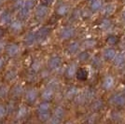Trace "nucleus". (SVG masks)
<instances>
[{"label": "nucleus", "mask_w": 125, "mask_h": 124, "mask_svg": "<svg viewBox=\"0 0 125 124\" xmlns=\"http://www.w3.org/2000/svg\"><path fill=\"white\" fill-rule=\"evenodd\" d=\"M49 13V8L45 5H40L37 7V10H36V18L38 21H42L43 19H45L47 17Z\"/></svg>", "instance_id": "obj_1"}, {"label": "nucleus", "mask_w": 125, "mask_h": 124, "mask_svg": "<svg viewBox=\"0 0 125 124\" xmlns=\"http://www.w3.org/2000/svg\"><path fill=\"white\" fill-rule=\"evenodd\" d=\"M110 102L116 106H123L125 105V95L121 93H118L112 96V98L110 99Z\"/></svg>", "instance_id": "obj_2"}, {"label": "nucleus", "mask_w": 125, "mask_h": 124, "mask_svg": "<svg viewBox=\"0 0 125 124\" xmlns=\"http://www.w3.org/2000/svg\"><path fill=\"white\" fill-rule=\"evenodd\" d=\"M74 35H75V29L73 27H70V26L64 27L63 29H62V31L60 32V37L62 39H64V40L73 37Z\"/></svg>", "instance_id": "obj_3"}, {"label": "nucleus", "mask_w": 125, "mask_h": 124, "mask_svg": "<svg viewBox=\"0 0 125 124\" xmlns=\"http://www.w3.org/2000/svg\"><path fill=\"white\" fill-rule=\"evenodd\" d=\"M6 52L9 56L10 57H14L16 56L19 52H20V47L18 46L17 44H14V43H11V44H9L8 46H6Z\"/></svg>", "instance_id": "obj_4"}, {"label": "nucleus", "mask_w": 125, "mask_h": 124, "mask_svg": "<svg viewBox=\"0 0 125 124\" xmlns=\"http://www.w3.org/2000/svg\"><path fill=\"white\" fill-rule=\"evenodd\" d=\"M50 34V29L48 27H42L36 33V37H37V41L42 42L44 41L48 37Z\"/></svg>", "instance_id": "obj_5"}, {"label": "nucleus", "mask_w": 125, "mask_h": 124, "mask_svg": "<svg viewBox=\"0 0 125 124\" xmlns=\"http://www.w3.org/2000/svg\"><path fill=\"white\" fill-rule=\"evenodd\" d=\"M62 64V59L59 56H53L49 61V66L52 70H55L61 66Z\"/></svg>", "instance_id": "obj_6"}, {"label": "nucleus", "mask_w": 125, "mask_h": 124, "mask_svg": "<svg viewBox=\"0 0 125 124\" xmlns=\"http://www.w3.org/2000/svg\"><path fill=\"white\" fill-rule=\"evenodd\" d=\"M37 98V92L35 89H30L29 91H27L25 94V99L26 101L29 103H34L36 102Z\"/></svg>", "instance_id": "obj_7"}, {"label": "nucleus", "mask_w": 125, "mask_h": 124, "mask_svg": "<svg viewBox=\"0 0 125 124\" xmlns=\"http://www.w3.org/2000/svg\"><path fill=\"white\" fill-rule=\"evenodd\" d=\"M103 88L104 90H111V89L114 87L115 85V79L113 77H111V76H107V77H105L104 78V80H103Z\"/></svg>", "instance_id": "obj_8"}, {"label": "nucleus", "mask_w": 125, "mask_h": 124, "mask_svg": "<svg viewBox=\"0 0 125 124\" xmlns=\"http://www.w3.org/2000/svg\"><path fill=\"white\" fill-rule=\"evenodd\" d=\"M114 59V65L117 67H123L125 66V54L120 53L118 55H115Z\"/></svg>", "instance_id": "obj_9"}, {"label": "nucleus", "mask_w": 125, "mask_h": 124, "mask_svg": "<svg viewBox=\"0 0 125 124\" xmlns=\"http://www.w3.org/2000/svg\"><path fill=\"white\" fill-rule=\"evenodd\" d=\"M53 95H54V92L52 88H47L44 90V92L42 93L41 97L44 101H47V102H50L52 98H53Z\"/></svg>", "instance_id": "obj_10"}, {"label": "nucleus", "mask_w": 125, "mask_h": 124, "mask_svg": "<svg viewBox=\"0 0 125 124\" xmlns=\"http://www.w3.org/2000/svg\"><path fill=\"white\" fill-rule=\"evenodd\" d=\"M70 11V8L67 4H61L56 10V13L59 16H65L67 15Z\"/></svg>", "instance_id": "obj_11"}, {"label": "nucleus", "mask_w": 125, "mask_h": 124, "mask_svg": "<svg viewBox=\"0 0 125 124\" xmlns=\"http://www.w3.org/2000/svg\"><path fill=\"white\" fill-rule=\"evenodd\" d=\"M88 71L85 69V68H78V70H77V72H76V77L78 78V80H81V81H83V80H86L87 78H88Z\"/></svg>", "instance_id": "obj_12"}, {"label": "nucleus", "mask_w": 125, "mask_h": 124, "mask_svg": "<svg viewBox=\"0 0 125 124\" xmlns=\"http://www.w3.org/2000/svg\"><path fill=\"white\" fill-rule=\"evenodd\" d=\"M24 42L27 46H32L37 42V37L35 33H28L24 37Z\"/></svg>", "instance_id": "obj_13"}, {"label": "nucleus", "mask_w": 125, "mask_h": 124, "mask_svg": "<svg viewBox=\"0 0 125 124\" xmlns=\"http://www.w3.org/2000/svg\"><path fill=\"white\" fill-rule=\"evenodd\" d=\"M11 20L12 19H11V15L10 12L4 11V12L1 13V15H0V22L2 24H9V23H10Z\"/></svg>", "instance_id": "obj_14"}, {"label": "nucleus", "mask_w": 125, "mask_h": 124, "mask_svg": "<svg viewBox=\"0 0 125 124\" xmlns=\"http://www.w3.org/2000/svg\"><path fill=\"white\" fill-rule=\"evenodd\" d=\"M78 68H77V65L75 63H71L67 68H66V71H65V75L67 78H72L76 75V72H77Z\"/></svg>", "instance_id": "obj_15"}, {"label": "nucleus", "mask_w": 125, "mask_h": 124, "mask_svg": "<svg viewBox=\"0 0 125 124\" xmlns=\"http://www.w3.org/2000/svg\"><path fill=\"white\" fill-rule=\"evenodd\" d=\"M102 1L101 0H92V3H91V6H90V9L93 12H95V11H98L102 8Z\"/></svg>", "instance_id": "obj_16"}, {"label": "nucleus", "mask_w": 125, "mask_h": 124, "mask_svg": "<svg viewBox=\"0 0 125 124\" xmlns=\"http://www.w3.org/2000/svg\"><path fill=\"white\" fill-rule=\"evenodd\" d=\"M10 29L13 32H20L22 29V22L20 20H16L10 23Z\"/></svg>", "instance_id": "obj_17"}, {"label": "nucleus", "mask_w": 125, "mask_h": 124, "mask_svg": "<svg viewBox=\"0 0 125 124\" xmlns=\"http://www.w3.org/2000/svg\"><path fill=\"white\" fill-rule=\"evenodd\" d=\"M50 109H51V104H50L49 102L45 101V102H43V103H41L38 105V107H37V113L47 112V111H50Z\"/></svg>", "instance_id": "obj_18"}, {"label": "nucleus", "mask_w": 125, "mask_h": 124, "mask_svg": "<svg viewBox=\"0 0 125 124\" xmlns=\"http://www.w3.org/2000/svg\"><path fill=\"white\" fill-rule=\"evenodd\" d=\"M30 10H31L26 9L25 7L21 8V9L19 10V17H20V19H21V20L27 19V18L29 17V15H30Z\"/></svg>", "instance_id": "obj_19"}, {"label": "nucleus", "mask_w": 125, "mask_h": 124, "mask_svg": "<svg viewBox=\"0 0 125 124\" xmlns=\"http://www.w3.org/2000/svg\"><path fill=\"white\" fill-rule=\"evenodd\" d=\"M63 116H64V109L62 108V106H58L54 110V114H53V117L57 118L58 119L62 120L63 119Z\"/></svg>", "instance_id": "obj_20"}, {"label": "nucleus", "mask_w": 125, "mask_h": 124, "mask_svg": "<svg viewBox=\"0 0 125 124\" xmlns=\"http://www.w3.org/2000/svg\"><path fill=\"white\" fill-rule=\"evenodd\" d=\"M83 95H84V98H85V101H86V102H89V101H92V100L94 98V96H95V92H94V90L90 89V90H87V91L84 92Z\"/></svg>", "instance_id": "obj_21"}, {"label": "nucleus", "mask_w": 125, "mask_h": 124, "mask_svg": "<svg viewBox=\"0 0 125 124\" xmlns=\"http://www.w3.org/2000/svg\"><path fill=\"white\" fill-rule=\"evenodd\" d=\"M78 93V89L76 88V87H71V88H69L67 90L65 96H66L67 99H73V98H75V96H76Z\"/></svg>", "instance_id": "obj_22"}, {"label": "nucleus", "mask_w": 125, "mask_h": 124, "mask_svg": "<svg viewBox=\"0 0 125 124\" xmlns=\"http://www.w3.org/2000/svg\"><path fill=\"white\" fill-rule=\"evenodd\" d=\"M116 55V52L113 49H106L104 52V58L105 60H112Z\"/></svg>", "instance_id": "obj_23"}, {"label": "nucleus", "mask_w": 125, "mask_h": 124, "mask_svg": "<svg viewBox=\"0 0 125 124\" xmlns=\"http://www.w3.org/2000/svg\"><path fill=\"white\" fill-rule=\"evenodd\" d=\"M115 6L113 4H108V5L104 6V9H103V13H104L105 16L111 15L113 12L115 11Z\"/></svg>", "instance_id": "obj_24"}, {"label": "nucleus", "mask_w": 125, "mask_h": 124, "mask_svg": "<svg viewBox=\"0 0 125 124\" xmlns=\"http://www.w3.org/2000/svg\"><path fill=\"white\" fill-rule=\"evenodd\" d=\"M104 107V102L102 100H96L92 104V109L94 111H100Z\"/></svg>", "instance_id": "obj_25"}, {"label": "nucleus", "mask_w": 125, "mask_h": 124, "mask_svg": "<svg viewBox=\"0 0 125 124\" xmlns=\"http://www.w3.org/2000/svg\"><path fill=\"white\" fill-rule=\"evenodd\" d=\"M78 48H79V45H78V42H74V43H72V44H70L69 47L67 48L68 53H70V54L76 53V52H78Z\"/></svg>", "instance_id": "obj_26"}, {"label": "nucleus", "mask_w": 125, "mask_h": 124, "mask_svg": "<svg viewBox=\"0 0 125 124\" xmlns=\"http://www.w3.org/2000/svg\"><path fill=\"white\" fill-rule=\"evenodd\" d=\"M111 26H112V23H111V21L108 19H104L100 23V28L104 29V30H108V29L111 28Z\"/></svg>", "instance_id": "obj_27"}, {"label": "nucleus", "mask_w": 125, "mask_h": 124, "mask_svg": "<svg viewBox=\"0 0 125 124\" xmlns=\"http://www.w3.org/2000/svg\"><path fill=\"white\" fill-rule=\"evenodd\" d=\"M51 118V113L50 111H47V112H41V113H38V119H40L41 121L45 122V121H48Z\"/></svg>", "instance_id": "obj_28"}, {"label": "nucleus", "mask_w": 125, "mask_h": 124, "mask_svg": "<svg viewBox=\"0 0 125 124\" xmlns=\"http://www.w3.org/2000/svg\"><path fill=\"white\" fill-rule=\"evenodd\" d=\"M26 115H27V109L24 106H21L19 110H18V113H17V118L18 119H23L25 118Z\"/></svg>", "instance_id": "obj_29"}, {"label": "nucleus", "mask_w": 125, "mask_h": 124, "mask_svg": "<svg viewBox=\"0 0 125 124\" xmlns=\"http://www.w3.org/2000/svg\"><path fill=\"white\" fill-rule=\"evenodd\" d=\"M40 67H41V62H39L38 60L34 61L33 63H32V65H31V69L34 71V72H37V71H39Z\"/></svg>", "instance_id": "obj_30"}, {"label": "nucleus", "mask_w": 125, "mask_h": 124, "mask_svg": "<svg viewBox=\"0 0 125 124\" xmlns=\"http://www.w3.org/2000/svg\"><path fill=\"white\" fill-rule=\"evenodd\" d=\"M92 65L95 68H99L102 65V61L99 57H94L92 61Z\"/></svg>", "instance_id": "obj_31"}, {"label": "nucleus", "mask_w": 125, "mask_h": 124, "mask_svg": "<svg viewBox=\"0 0 125 124\" xmlns=\"http://www.w3.org/2000/svg\"><path fill=\"white\" fill-rule=\"evenodd\" d=\"M89 57H90V54H89L88 52H80L79 55H78V60L81 61V62H85V61L88 60Z\"/></svg>", "instance_id": "obj_32"}, {"label": "nucleus", "mask_w": 125, "mask_h": 124, "mask_svg": "<svg viewBox=\"0 0 125 124\" xmlns=\"http://www.w3.org/2000/svg\"><path fill=\"white\" fill-rule=\"evenodd\" d=\"M106 42L109 44V45H115L119 42V38L115 36H109L106 38Z\"/></svg>", "instance_id": "obj_33"}, {"label": "nucleus", "mask_w": 125, "mask_h": 124, "mask_svg": "<svg viewBox=\"0 0 125 124\" xmlns=\"http://www.w3.org/2000/svg\"><path fill=\"white\" fill-rule=\"evenodd\" d=\"M96 43L94 40H92V39H89V40H86V41H84L83 43V47L85 49H89V48H92V47H94Z\"/></svg>", "instance_id": "obj_34"}, {"label": "nucleus", "mask_w": 125, "mask_h": 124, "mask_svg": "<svg viewBox=\"0 0 125 124\" xmlns=\"http://www.w3.org/2000/svg\"><path fill=\"white\" fill-rule=\"evenodd\" d=\"M9 93V90L6 86H1L0 87V98H4Z\"/></svg>", "instance_id": "obj_35"}, {"label": "nucleus", "mask_w": 125, "mask_h": 124, "mask_svg": "<svg viewBox=\"0 0 125 124\" xmlns=\"http://www.w3.org/2000/svg\"><path fill=\"white\" fill-rule=\"evenodd\" d=\"M23 92V90L21 88V86H16L14 90H13V94L15 95V96H20L21 93Z\"/></svg>", "instance_id": "obj_36"}, {"label": "nucleus", "mask_w": 125, "mask_h": 124, "mask_svg": "<svg viewBox=\"0 0 125 124\" xmlns=\"http://www.w3.org/2000/svg\"><path fill=\"white\" fill-rule=\"evenodd\" d=\"M23 7H25L28 10H32V8L34 7V1L33 0H24Z\"/></svg>", "instance_id": "obj_37"}, {"label": "nucleus", "mask_w": 125, "mask_h": 124, "mask_svg": "<svg viewBox=\"0 0 125 124\" xmlns=\"http://www.w3.org/2000/svg\"><path fill=\"white\" fill-rule=\"evenodd\" d=\"M7 114V108L3 104H0V119H4Z\"/></svg>", "instance_id": "obj_38"}, {"label": "nucleus", "mask_w": 125, "mask_h": 124, "mask_svg": "<svg viewBox=\"0 0 125 124\" xmlns=\"http://www.w3.org/2000/svg\"><path fill=\"white\" fill-rule=\"evenodd\" d=\"M23 3H24V0H17V2L14 4V8L20 10L21 8L23 7Z\"/></svg>", "instance_id": "obj_39"}, {"label": "nucleus", "mask_w": 125, "mask_h": 124, "mask_svg": "<svg viewBox=\"0 0 125 124\" xmlns=\"http://www.w3.org/2000/svg\"><path fill=\"white\" fill-rule=\"evenodd\" d=\"M15 77H16L15 71H10V72L8 73V75H7V78H8L9 80H12Z\"/></svg>", "instance_id": "obj_40"}, {"label": "nucleus", "mask_w": 125, "mask_h": 124, "mask_svg": "<svg viewBox=\"0 0 125 124\" xmlns=\"http://www.w3.org/2000/svg\"><path fill=\"white\" fill-rule=\"evenodd\" d=\"M112 119L115 120H118V119H121V114L118 113V112H113L112 113Z\"/></svg>", "instance_id": "obj_41"}, {"label": "nucleus", "mask_w": 125, "mask_h": 124, "mask_svg": "<svg viewBox=\"0 0 125 124\" xmlns=\"http://www.w3.org/2000/svg\"><path fill=\"white\" fill-rule=\"evenodd\" d=\"M49 120H50V122H51V123H55V124H56V123H60V122L62 121V120L58 119L57 118H55V117H53V116H52V117H51Z\"/></svg>", "instance_id": "obj_42"}, {"label": "nucleus", "mask_w": 125, "mask_h": 124, "mask_svg": "<svg viewBox=\"0 0 125 124\" xmlns=\"http://www.w3.org/2000/svg\"><path fill=\"white\" fill-rule=\"evenodd\" d=\"M41 3L42 5H45L49 7V6L52 5V3H53V0H41Z\"/></svg>", "instance_id": "obj_43"}, {"label": "nucleus", "mask_w": 125, "mask_h": 124, "mask_svg": "<svg viewBox=\"0 0 125 124\" xmlns=\"http://www.w3.org/2000/svg\"><path fill=\"white\" fill-rule=\"evenodd\" d=\"M4 64H5V60L2 57H0V69L4 66Z\"/></svg>", "instance_id": "obj_44"}, {"label": "nucleus", "mask_w": 125, "mask_h": 124, "mask_svg": "<svg viewBox=\"0 0 125 124\" xmlns=\"http://www.w3.org/2000/svg\"><path fill=\"white\" fill-rule=\"evenodd\" d=\"M4 48H5V45H4V43L0 41V52H2V50H4Z\"/></svg>", "instance_id": "obj_45"}, {"label": "nucleus", "mask_w": 125, "mask_h": 124, "mask_svg": "<svg viewBox=\"0 0 125 124\" xmlns=\"http://www.w3.org/2000/svg\"><path fill=\"white\" fill-rule=\"evenodd\" d=\"M3 35H4V32H3V30H2L1 28H0V38H1L2 36H3Z\"/></svg>", "instance_id": "obj_46"}, {"label": "nucleus", "mask_w": 125, "mask_h": 124, "mask_svg": "<svg viewBox=\"0 0 125 124\" xmlns=\"http://www.w3.org/2000/svg\"><path fill=\"white\" fill-rule=\"evenodd\" d=\"M122 17H123V19H124V21H125V11L123 12V15H122Z\"/></svg>", "instance_id": "obj_47"}, {"label": "nucleus", "mask_w": 125, "mask_h": 124, "mask_svg": "<svg viewBox=\"0 0 125 124\" xmlns=\"http://www.w3.org/2000/svg\"><path fill=\"white\" fill-rule=\"evenodd\" d=\"M124 95H125V89H124Z\"/></svg>", "instance_id": "obj_48"}, {"label": "nucleus", "mask_w": 125, "mask_h": 124, "mask_svg": "<svg viewBox=\"0 0 125 124\" xmlns=\"http://www.w3.org/2000/svg\"><path fill=\"white\" fill-rule=\"evenodd\" d=\"M1 2H2V0H0V3H1Z\"/></svg>", "instance_id": "obj_49"}, {"label": "nucleus", "mask_w": 125, "mask_h": 124, "mask_svg": "<svg viewBox=\"0 0 125 124\" xmlns=\"http://www.w3.org/2000/svg\"><path fill=\"white\" fill-rule=\"evenodd\" d=\"M33 1H34V0H33Z\"/></svg>", "instance_id": "obj_50"}]
</instances>
